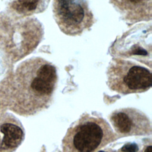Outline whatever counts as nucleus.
Here are the masks:
<instances>
[{"label": "nucleus", "mask_w": 152, "mask_h": 152, "mask_svg": "<svg viewBox=\"0 0 152 152\" xmlns=\"http://www.w3.org/2000/svg\"><path fill=\"white\" fill-rule=\"evenodd\" d=\"M57 80L56 68L49 61L39 57L24 61L16 72L15 110L30 115L46 109L52 102Z\"/></svg>", "instance_id": "1"}, {"label": "nucleus", "mask_w": 152, "mask_h": 152, "mask_svg": "<svg viewBox=\"0 0 152 152\" xmlns=\"http://www.w3.org/2000/svg\"><path fill=\"white\" fill-rule=\"evenodd\" d=\"M118 138L103 118L86 115L68 129L62 140L63 152H96Z\"/></svg>", "instance_id": "2"}, {"label": "nucleus", "mask_w": 152, "mask_h": 152, "mask_svg": "<svg viewBox=\"0 0 152 152\" xmlns=\"http://www.w3.org/2000/svg\"><path fill=\"white\" fill-rule=\"evenodd\" d=\"M109 88L122 94L142 93L151 86V73L148 69L131 61L113 58L107 71Z\"/></svg>", "instance_id": "3"}, {"label": "nucleus", "mask_w": 152, "mask_h": 152, "mask_svg": "<svg viewBox=\"0 0 152 152\" xmlns=\"http://www.w3.org/2000/svg\"><path fill=\"white\" fill-rule=\"evenodd\" d=\"M53 15L60 30L69 36L81 34L93 24L86 0H54Z\"/></svg>", "instance_id": "4"}, {"label": "nucleus", "mask_w": 152, "mask_h": 152, "mask_svg": "<svg viewBox=\"0 0 152 152\" xmlns=\"http://www.w3.org/2000/svg\"><path fill=\"white\" fill-rule=\"evenodd\" d=\"M109 119L115 132L120 137L146 135L151 133L149 118L135 108L116 109L112 112Z\"/></svg>", "instance_id": "5"}, {"label": "nucleus", "mask_w": 152, "mask_h": 152, "mask_svg": "<svg viewBox=\"0 0 152 152\" xmlns=\"http://www.w3.org/2000/svg\"><path fill=\"white\" fill-rule=\"evenodd\" d=\"M127 22L135 23L151 19L152 0H110Z\"/></svg>", "instance_id": "6"}, {"label": "nucleus", "mask_w": 152, "mask_h": 152, "mask_svg": "<svg viewBox=\"0 0 152 152\" xmlns=\"http://www.w3.org/2000/svg\"><path fill=\"white\" fill-rule=\"evenodd\" d=\"M24 138L23 127L15 117H9L0 122V152H12Z\"/></svg>", "instance_id": "7"}, {"label": "nucleus", "mask_w": 152, "mask_h": 152, "mask_svg": "<svg viewBox=\"0 0 152 152\" xmlns=\"http://www.w3.org/2000/svg\"><path fill=\"white\" fill-rule=\"evenodd\" d=\"M151 33V32H150ZM137 31H135V37H134L133 32H132V34L133 35V37L130 36V43L129 46L128 48H126L124 49V50L121 51L117 55L119 56H126L125 58H134L138 60L140 59H142L144 60L145 58H151V45H148L146 39L148 38V35L151 34L148 33L147 34V31L145 30L144 33L141 34L140 38H138L140 33L138 34V38L137 37Z\"/></svg>", "instance_id": "8"}, {"label": "nucleus", "mask_w": 152, "mask_h": 152, "mask_svg": "<svg viewBox=\"0 0 152 152\" xmlns=\"http://www.w3.org/2000/svg\"><path fill=\"white\" fill-rule=\"evenodd\" d=\"M50 0H14L12 7L18 14L29 15L44 11Z\"/></svg>", "instance_id": "9"}, {"label": "nucleus", "mask_w": 152, "mask_h": 152, "mask_svg": "<svg viewBox=\"0 0 152 152\" xmlns=\"http://www.w3.org/2000/svg\"><path fill=\"white\" fill-rule=\"evenodd\" d=\"M121 150L124 152H137L138 150V148L136 144L129 143L123 146Z\"/></svg>", "instance_id": "10"}, {"label": "nucleus", "mask_w": 152, "mask_h": 152, "mask_svg": "<svg viewBox=\"0 0 152 152\" xmlns=\"http://www.w3.org/2000/svg\"><path fill=\"white\" fill-rule=\"evenodd\" d=\"M140 152H151V143L145 145L143 148Z\"/></svg>", "instance_id": "11"}, {"label": "nucleus", "mask_w": 152, "mask_h": 152, "mask_svg": "<svg viewBox=\"0 0 152 152\" xmlns=\"http://www.w3.org/2000/svg\"><path fill=\"white\" fill-rule=\"evenodd\" d=\"M97 152H104V151H97Z\"/></svg>", "instance_id": "12"}]
</instances>
